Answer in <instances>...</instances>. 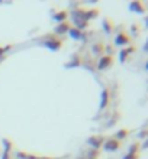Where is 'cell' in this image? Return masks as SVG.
I'll return each instance as SVG.
<instances>
[{
	"instance_id": "obj_15",
	"label": "cell",
	"mask_w": 148,
	"mask_h": 159,
	"mask_svg": "<svg viewBox=\"0 0 148 159\" xmlns=\"http://www.w3.org/2000/svg\"><path fill=\"white\" fill-rule=\"evenodd\" d=\"M16 158L17 159H39L41 156H36V155H31V153H26V152H17L16 153Z\"/></svg>"
},
{
	"instance_id": "obj_2",
	"label": "cell",
	"mask_w": 148,
	"mask_h": 159,
	"mask_svg": "<svg viewBox=\"0 0 148 159\" xmlns=\"http://www.w3.org/2000/svg\"><path fill=\"white\" fill-rule=\"evenodd\" d=\"M131 42H132L131 35L128 34L127 30H119V32H116L115 41H113V43L116 46H129Z\"/></svg>"
},
{
	"instance_id": "obj_17",
	"label": "cell",
	"mask_w": 148,
	"mask_h": 159,
	"mask_svg": "<svg viewBox=\"0 0 148 159\" xmlns=\"http://www.w3.org/2000/svg\"><path fill=\"white\" fill-rule=\"evenodd\" d=\"M10 48H12V45H6V46H0V58H2V57H3L4 54H6V52H7L9 49H10Z\"/></svg>"
},
{
	"instance_id": "obj_6",
	"label": "cell",
	"mask_w": 148,
	"mask_h": 159,
	"mask_svg": "<svg viewBox=\"0 0 148 159\" xmlns=\"http://www.w3.org/2000/svg\"><path fill=\"white\" fill-rule=\"evenodd\" d=\"M70 28H71V23H70L68 20L58 23V25L55 26V29H54L55 36H57V35H65V34H68V30H70Z\"/></svg>"
},
{
	"instance_id": "obj_3",
	"label": "cell",
	"mask_w": 148,
	"mask_h": 159,
	"mask_svg": "<svg viewBox=\"0 0 148 159\" xmlns=\"http://www.w3.org/2000/svg\"><path fill=\"white\" fill-rule=\"evenodd\" d=\"M113 55L110 54H103L102 57H99L98 59V70L99 71H105L107 68H110L113 65Z\"/></svg>"
},
{
	"instance_id": "obj_8",
	"label": "cell",
	"mask_w": 148,
	"mask_h": 159,
	"mask_svg": "<svg viewBox=\"0 0 148 159\" xmlns=\"http://www.w3.org/2000/svg\"><path fill=\"white\" fill-rule=\"evenodd\" d=\"M109 100H110V93H109V88H103L102 91V96H100V110H105L109 104Z\"/></svg>"
},
{
	"instance_id": "obj_4",
	"label": "cell",
	"mask_w": 148,
	"mask_h": 159,
	"mask_svg": "<svg viewBox=\"0 0 148 159\" xmlns=\"http://www.w3.org/2000/svg\"><path fill=\"white\" fill-rule=\"evenodd\" d=\"M48 38L44 41V45L50 48L51 51H60L61 49V46H63V41L58 39L55 35H47Z\"/></svg>"
},
{
	"instance_id": "obj_9",
	"label": "cell",
	"mask_w": 148,
	"mask_h": 159,
	"mask_svg": "<svg viewBox=\"0 0 148 159\" xmlns=\"http://www.w3.org/2000/svg\"><path fill=\"white\" fill-rule=\"evenodd\" d=\"M134 51H135V46L134 45H129V46H127V48H122V49H121V54H119L121 62H125L127 58H129V55L134 54Z\"/></svg>"
},
{
	"instance_id": "obj_19",
	"label": "cell",
	"mask_w": 148,
	"mask_h": 159,
	"mask_svg": "<svg viewBox=\"0 0 148 159\" xmlns=\"http://www.w3.org/2000/svg\"><path fill=\"white\" fill-rule=\"evenodd\" d=\"M132 32H134V34H136V32L140 34V26H136V23H134V25H132Z\"/></svg>"
},
{
	"instance_id": "obj_10",
	"label": "cell",
	"mask_w": 148,
	"mask_h": 159,
	"mask_svg": "<svg viewBox=\"0 0 148 159\" xmlns=\"http://www.w3.org/2000/svg\"><path fill=\"white\" fill-rule=\"evenodd\" d=\"M129 10H132L135 13H145V4L142 2H131Z\"/></svg>"
},
{
	"instance_id": "obj_14",
	"label": "cell",
	"mask_w": 148,
	"mask_h": 159,
	"mask_svg": "<svg viewBox=\"0 0 148 159\" xmlns=\"http://www.w3.org/2000/svg\"><path fill=\"white\" fill-rule=\"evenodd\" d=\"M68 34L71 35V38H74V39H83V38H84V34H83L81 30L76 29V28H70Z\"/></svg>"
},
{
	"instance_id": "obj_16",
	"label": "cell",
	"mask_w": 148,
	"mask_h": 159,
	"mask_svg": "<svg viewBox=\"0 0 148 159\" xmlns=\"http://www.w3.org/2000/svg\"><path fill=\"white\" fill-rule=\"evenodd\" d=\"M138 151H140V142H135L131 148H129L128 153H132V155H138Z\"/></svg>"
},
{
	"instance_id": "obj_12",
	"label": "cell",
	"mask_w": 148,
	"mask_h": 159,
	"mask_svg": "<svg viewBox=\"0 0 148 159\" xmlns=\"http://www.w3.org/2000/svg\"><path fill=\"white\" fill-rule=\"evenodd\" d=\"M103 29H105L106 34H112V32L115 30L113 22L110 20L109 17H105V19H103Z\"/></svg>"
},
{
	"instance_id": "obj_1",
	"label": "cell",
	"mask_w": 148,
	"mask_h": 159,
	"mask_svg": "<svg viewBox=\"0 0 148 159\" xmlns=\"http://www.w3.org/2000/svg\"><path fill=\"white\" fill-rule=\"evenodd\" d=\"M122 148V142H119L118 139H115L113 136L112 138L105 139V142L102 145V149L105 152H116Z\"/></svg>"
},
{
	"instance_id": "obj_18",
	"label": "cell",
	"mask_w": 148,
	"mask_h": 159,
	"mask_svg": "<svg viewBox=\"0 0 148 159\" xmlns=\"http://www.w3.org/2000/svg\"><path fill=\"white\" fill-rule=\"evenodd\" d=\"M138 158H140V153H138V155H132V153H127V156H125L123 159H138Z\"/></svg>"
},
{
	"instance_id": "obj_20",
	"label": "cell",
	"mask_w": 148,
	"mask_h": 159,
	"mask_svg": "<svg viewBox=\"0 0 148 159\" xmlns=\"http://www.w3.org/2000/svg\"><path fill=\"white\" fill-rule=\"evenodd\" d=\"M39 159H54V158H39Z\"/></svg>"
},
{
	"instance_id": "obj_5",
	"label": "cell",
	"mask_w": 148,
	"mask_h": 159,
	"mask_svg": "<svg viewBox=\"0 0 148 159\" xmlns=\"http://www.w3.org/2000/svg\"><path fill=\"white\" fill-rule=\"evenodd\" d=\"M105 139L106 138H103L102 134H94V136H90V138L87 139V143L93 148L94 151H99L102 148V145H103V142H105Z\"/></svg>"
},
{
	"instance_id": "obj_7",
	"label": "cell",
	"mask_w": 148,
	"mask_h": 159,
	"mask_svg": "<svg viewBox=\"0 0 148 159\" xmlns=\"http://www.w3.org/2000/svg\"><path fill=\"white\" fill-rule=\"evenodd\" d=\"M105 51H106V48H105V43H103V42H102V41L94 42L93 45H92V54L98 55V57H102V55L105 54Z\"/></svg>"
},
{
	"instance_id": "obj_13",
	"label": "cell",
	"mask_w": 148,
	"mask_h": 159,
	"mask_svg": "<svg viewBox=\"0 0 148 159\" xmlns=\"http://www.w3.org/2000/svg\"><path fill=\"white\" fill-rule=\"evenodd\" d=\"M129 133H131V130H129V129H121L119 132H116V133H115L113 138L118 139L119 142H122L123 139H127L128 136H129Z\"/></svg>"
},
{
	"instance_id": "obj_11",
	"label": "cell",
	"mask_w": 148,
	"mask_h": 159,
	"mask_svg": "<svg viewBox=\"0 0 148 159\" xmlns=\"http://www.w3.org/2000/svg\"><path fill=\"white\" fill-rule=\"evenodd\" d=\"M68 15H70V13H68V10H60V12H57L54 15V19L57 22H58V23H61V22H65L68 19Z\"/></svg>"
}]
</instances>
